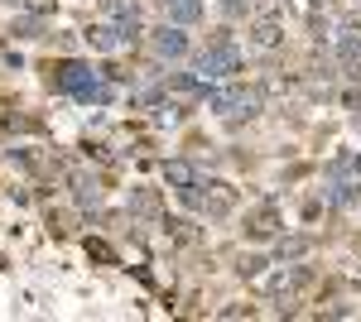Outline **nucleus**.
Segmentation results:
<instances>
[{
	"instance_id": "nucleus-1",
	"label": "nucleus",
	"mask_w": 361,
	"mask_h": 322,
	"mask_svg": "<svg viewBox=\"0 0 361 322\" xmlns=\"http://www.w3.org/2000/svg\"><path fill=\"white\" fill-rule=\"evenodd\" d=\"M54 87L63 92V97H73V101H87V106H106L116 97V87L102 73H92L87 63H78V58H68V63H58L54 73Z\"/></svg>"
},
{
	"instance_id": "nucleus-2",
	"label": "nucleus",
	"mask_w": 361,
	"mask_h": 322,
	"mask_svg": "<svg viewBox=\"0 0 361 322\" xmlns=\"http://www.w3.org/2000/svg\"><path fill=\"white\" fill-rule=\"evenodd\" d=\"M236 73H241V49H236L231 34H217V39L197 54V78L202 82H231Z\"/></svg>"
},
{
	"instance_id": "nucleus-3",
	"label": "nucleus",
	"mask_w": 361,
	"mask_h": 322,
	"mask_svg": "<svg viewBox=\"0 0 361 322\" xmlns=\"http://www.w3.org/2000/svg\"><path fill=\"white\" fill-rule=\"evenodd\" d=\"M207 106L217 111V116H226V120H250V116H260L265 97H260L255 87L231 82V87H207Z\"/></svg>"
},
{
	"instance_id": "nucleus-4",
	"label": "nucleus",
	"mask_w": 361,
	"mask_h": 322,
	"mask_svg": "<svg viewBox=\"0 0 361 322\" xmlns=\"http://www.w3.org/2000/svg\"><path fill=\"white\" fill-rule=\"evenodd\" d=\"M149 49H154V58L159 63H178V58H188V34H183V25H159L154 34H149Z\"/></svg>"
},
{
	"instance_id": "nucleus-5",
	"label": "nucleus",
	"mask_w": 361,
	"mask_h": 322,
	"mask_svg": "<svg viewBox=\"0 0 361 322\" xmlns=\"http://www.w3.org/2000/svg\"><path fill=\"white\" fill-rule=\"evenodd\" d=\"M87 44L97 54H116V49H126V34H121L116 20H97V25H87Z\"/></svg>"
},
{
	"instance_id": "nucleus-6",
	"label": "nucleus",
	"mask_w": 361,
	"mask_h": 322,
	"mask_svg": "<svg viewBox=\"0 0 361 322\" xmlns=\"http://www.w3.org/2000/svg\"><path fill=\"white\" fill-rule=\"evenodd\" d=\"M337 63H342V68H357L361 63V29H357V20H347V25L337 29Z\"/></svg>"
},
{
	"instance_id": "nucleus-7",
	"label": "nucleus",
	"mask_w": 361,
	"mask_h": 322,
	"mask_svg": "<svg viewBox=\"0 0 361 322\" xmlns=\"http://www.w3.org/2000/svg\"><path fill=\"white\" fill-rule=\"evenodd\" d=\"M164 15L173 20V25H197L202 20V0H164Z\"/></svg>"
},
{
	"instance_id": "nucleus-8",
	"label": "nucleus",
	"mask_w": 361,
	"mask_h": 322,
	"mask_svg": "<svg viewBox=\"0 0 361 322\" xmlns=\"http://www.w3.org/2000/svg\"><path fill=\"white\" fill-rule=\"evenodd\" d=\"M164 178H169V188H173V192H183V188H193V183H197V168L188 159H169L164 163Z\"/></svg>"
},
{
	"instance_id": "nucleus-9",
	"label": "nucleus",
	"mask_w": 361,
	"mask_h": 322,
	"mask_svg": "<svg viewBox=\"0 0 361 322\" xmlns=\"http://www.w3.org/2000/svg\"><path fill=\"white\" fill-rule=\"evenodd\" d=\"M328 202H333V207H352V202H361V183H342V178H333V183H328Z\"/></svg>"
},
{
	"instance_id": "nucleus-10",
	"label": "nucleus",
	"mask_w": 361,
	"mask_h": 322,
	"mask_svg": "<svg viewBox=\"0 0 361 322\" xmlns=\"http://www.w3.org/2000/svg\"><path fill=\"white\" fill-rule=\"evenodd\" d=\"M250 44H255V49H279V25H275V20H255Z\"/></svg>"
},
{
	"instance_id": "nucleus-11",
	"label": "nucleus",
	"mask_w": 361,
	"mask_h": 322,
	"mask_svg": "<svg viewBox=\"0 0 361 322\" xmlns=\"http://www.w3.org/2000/svg\"><path fill=\"white\" fill-rule=\"evenodd\" d=\"M304 250H308V236H289V241L275 245V260H299Z\"/></svg>"
},
{
	"instance_id": "nucleus-12",
	"label": "nucleus",
	"mask_w": 361,
	"mask_h": 322,
	"mask_svg": "<svg viewBox=\"0 0 361 322\" xmlns=\"http://www.w3.org/2000/svg\"><path fill=\"white\" fill-rule=\"evenodd\" d=\"M73 188H78V202H82V207H97V188H92L87 178H73Z\"/></svg>"
},
{
	"instance_id": "nucleus-13",
	"label": "nucleus",
	"mask_w": 361,
	"mask_h": 322,
	"mask_svg": "<svg viewBox=\"0 0 361 322\" xmlns=\"http://www.w3.org/2000/svg\"><path fill=\"white\" fill-rule=\"evenodd\" d=\"M260 269H265V260H260V255H250V260H241V274H260Z\"/></svg>"
}]
</instances>
